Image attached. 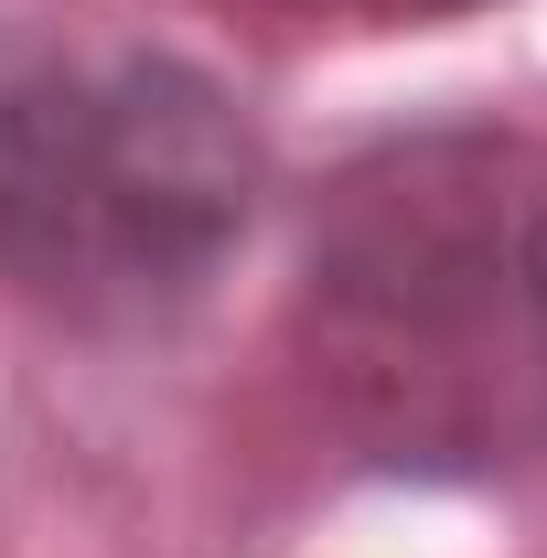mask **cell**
<instances>
[{
  "label": "cell",
  "instance_id": "cell-1",
  "mask_svg": "<svg viewBox=\"0 0 547 558\" xmlns=\"http://www.w3.org/2000/svg\"><path fill=\"white\" fill-rule=\"evenodd\" d=\"M269 183L247 108L161 44L0 33V290L119 333L205 301Z\"/></svg>",
  "mask_w": 547,
  "mask_h": 558
},
{
  "label": "cell",
  "instance_id": "cell-2",
  "mask_svg": "<svg viewBox=\"0 0 547 558\" xmlns=\"http://www.w3.org/2000/svg\"><path fill=\"white\" fill-rule=\"evenodd\" d=\"M526 161L505 140H409L354 161L312 215V365L376 451H494L515 387L547 376Z\"/></svg>",
  "mask_w": 547,
  "mask_h": 558
},
{
  "label": "cell",
  "instance_id": "cell-3",
  "mask_svg": "<svg viewBox=\"0 0 547 558\" xmlns=\"http://www.w3.org/2000/svg\"><path fill=\"white\" fill-rule=\"evenodd\" d=\"M226 11H279V22H343V11H387V22H398V0H226Z\"/></svg>",
  "mask_w": 547,
  "mask_h": 558
},
{
  "label": "cell",
  "instance_id": "cell-4",
  "mask_svg": "<svg viewBox=\"0 0 547 558\" xmlns=\"http://www.w3.org/2000/svg\"><path fill=\"white\" fill-rule=\"evenodd\" d=\"M526 290H537V344H547V215H537V247H526Z\"/></svg>",
  "mask_w": 547,
  "mask_h": 558
},
{
  "label": "cell",
  "instance_id": "cell-5",
  "mask_svg": "<svg viewBox=\"0 0 547 558\" xmlns=\"http://www.w3.org/2000/svg\"><path fill=\"white\" fill-rule=\"evenodd\" d=\"M409 11H473V0H398V22H409Z\"/></svg>",
  "mask_w": 547,
  "mask_h": 558
}]
</instances>
